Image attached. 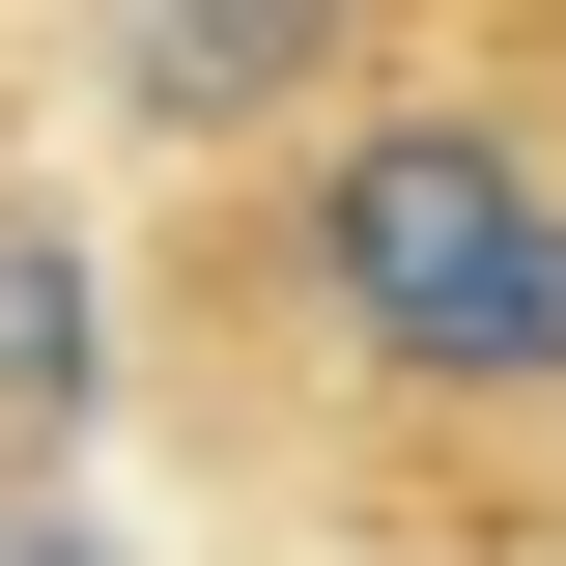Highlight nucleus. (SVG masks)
I'll return each mask as SVG.
<instances>
[{"mask_svg": "<svg viewBox=\"0 0 566 566\" xmlns=\"http://www.w3.org/2000/svg\"><path fill=\"white\" fill-rule=\"evenodd\" d=\"M397 57V0H114V114L142 142H283Z\"/></svg>", "mask_w": 566, "mask_h": 566, "instance_id": "obj_2", "label": "nucleus"}, {"mask_svg": "<svg viewBox=\"0 0 566 566\" xmlns=\"http://www.w3.org/2000/svg\"><path fill=\"white\" fill-rule=\"evenodd\" d=\"M57 397H85V255H57V227H0V453H29Z\"/></svg>", "mask_w": 566, "mask_h": 566, "instance_id": "obj_3", "label": "nucleus"}, {"mask_svg": "<svg viewBox=\"0 0 566 566\" xmlns=\"http://www.w3.org/2000/svg\"><path fill=\"white\" fill-rule=\"evenodd\" d=\"M0 566H142L114 510H57V482H0Z\"/></svg>", "mask_w": 566, "mask_h": 566, "instance_id": "obj_4", "label": "nucleus"}, {"mask_svg": "<svg viewBox=\"0 0 566 566\" xmlns=\"http://www.w3.org/2000/svg\"><path fill=\"white\" fill-rule=\"evenodd\" d=\"M227 283H255L340 397H397V424H510V397H566V114H538V85L312 114V170L227 227Z\"/></svg>", "mask_w": 566, "mask_h": 566, "instance_id": "obj_1", "label": "nucleus"}]
</instances>
